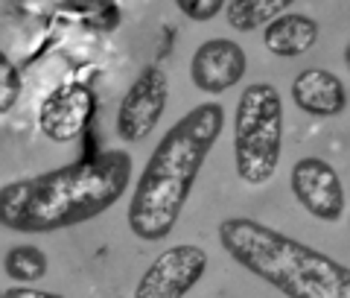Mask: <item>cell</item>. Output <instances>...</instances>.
Masks as SVG:
<instances>
[{"instance_id":"cell-1","label":"cell","mask_w":350,"mask_h":298,"mask_svg":"<svg viewBox=\"0 0 350 298\" xmlns=\"http://www.w3.org/2000/svg\"><path fill=\"white\" fill-rule=\"evenodd\" d=\"M129 182L131 156L126 149L9 182L0 187V225L18 234H53L91 223L120 202Z\"/></svg>"},{"instance_id":"cell-2","label":"cell","mask_w":350,"mask_h":298,"mask_svg":"<svg viewBox=\"0 0 350 298\" xmlns=\"http://www.w3.org/2000/svg\"><path fill=\"white\" fill-rule=\"evenodd\" d=\"M222 129V103L196 105L167 129V135L149 156L129 202V228L137 240L158 243L172 234Z\"/></svg>"},{"instance_id":"cell-3","label":"cell","mask_w":350,"mask_h":298,"mask_svg":"<svg viewBox=\"0 0 350 298\" xmlns=\"http://www.w3.org/2000/svg\"><path fill=\"white\" fill-rule=\"evenodd\" d=\"M219 246L286 298H350V266L251 216L222 219Z\"/></svg>"},{"instance_id":"cell-4","label":"cell","mask_w":350,"mask_h":298,"mask_svg":"<svg viewBox=\"0 0 350 298\" xmlns=\"http://www.w3.org/2000/svg\"><path fill=\"white\" fill-rule=\"evenodd\" d=\"M283 156V99L271 82H251L234 114V170L245 184H266Z\"/></svg>"},{"instance_id":"cell-5","label":"cell","mask_w":350,"mask_h":298,"mask_svg":"<svg viewBox=\"0 0 350 298\" xmlns=\"http://www.w3.org/2000/svg\"><path fill=\"white\" fill-rule=\"evenodd\" d=\"M170 103V76L158 64H146L135 76L131 88L123 94L117 105V138L126 143H137L149 138L155 126L161 123L163 112Z\"/></svg>"},{"instance_id":"cell-6","label":"cell","mask_w":350,"mask_h":298,"mask_svg":"<svg viewBox=\"0 0 350 298\" xmlns=\"http://www.w3.org/2000/svg\"><path fill=\"white\" fill-rule=\"evenodd\" d=\"M207 251L193 243L170 246L149 263L135 286V298H184L207 272Z\"/></svg>"},{"instance_id":"cell-7","label":"cell","mask_w":350,"mask_h":298,"mask_svg":"<svg viewBox=\"0 0 350 298\" xmlns=\"http://www.w3.org/2000/svg\"><path fill=\"white\" fill-rule=\"evenodd\" d=\"M289 184L298 205L315 219L338 223L345 216L347 196H345L342 179H338V173L330 161H324L319 156L295 161V167L289 173Z\"/></svg>"},{"instance_id":"cell-8","label":"cell","mask_w":350,"mask_h":298,"mask_svg":"<svg viewBox=\"0 0 350 298\" xmlns=\"http://www.w3.org/2000/svg\"><path fill=\"white\" fill-rule=\"evenodd\" d=\"M96 114V94L85 82H64L44 97L38 129L53 143H73Z\"/></svg>"},{"instance_id":"cell-9","label":"cell","mask_w":350,"mask_h":298,"mask_svg":"<svg viewBox=\"0 0 350 298\" xmlns=\"http://www.w3.org/2000/svg\"><path fill=\"white\" fill-rule=\"evenodd\" d=\"M248 71L245 50L231 38H207L190 59V79L204 94H225L243 82Z\"/></svg>"},{"instance_id":"cell-10","label":"cell","mask_w":350,"mask_h":298,"mask_svg":"<svg viewBox=\"0 0 350 298\" xmlns=\"http://www.w3.org/2000/svg\"><path fill=\"white\" fill-rule=\"evenodd\" d=\"M292 103L310 117H338L347 108V88L333 71L306 68L292 79Z\"/></svg>"},{"instance_id":"cell-11","label":"cell","mask_w":350,"mask_h":298,"mask_svg":"<svg viewBox=\"0 0 350 298\" xmlns=\"http://www.w3.org/2000/svg\"><path fill=\"white\" fill-rule=\"evenodd\" d=\"M319 41V21L301 12H286L275 18L262 29V44L269 53H275L280 59H295L304 56L306 50L315 47Z\"/></svg>"},{"instance_id":"cell-12","label":"cell","mask_w":350,"mask_h":298,"mask_svg":"<svg viewBox=\"0 0 350 298\" xmlns=\"http://www.w3.org/2000/svg\"><path fill=\"white\" fill-rule=\"evenodd\" d=\"M289 0H231L225 3V18L228 24L239 32H254L266 29L271 21L289 12Z\"/></svg>"},{"instance_id":"cell-13","label":"cell","mask_w":350,"mask_h":298,"mask_svg":"<svg viewBox=\"0 0 350 298\" xmlns=\"http://www.w3.org/2000/svg\"><path fill=\"white\" fill-rule=\"evenodd\" d=\"M50 260L47 255L32 246V243H21V246H12L3 258V272L18 284H36L41 278H47Z\"/></svg>"},{"instance_id":"cell-14","label":"cell","mask_w":350,"mask_h":298,"mask_svg":"<svg viewBox=\"0 0 350 298\" xmlns=\"http://www.w3.org/2000/svg\"><path fill=\"white\" fill-rule=\"evenodd\" d=\"M62 9L76 15L85 27H91L96 32H114L123 24V12H120L117 3H64Z\"/></svg>"},{"instance_id":"cell-15","label":"cell","mask_w":350,"mask_h":298,"mask_svg":"<svg viewBox=\"0 0 350 298\" xmlns=\"http://www.w3.org/2000/svg\"><path fill=\"white\" fill-rule=\"evenodd\" d=\"M21 88H24V76L21 68L0 50V114H9L21 97Z\"/></svg>"},{"instance_id":"cell-16","label":"cell","mask_w":350,"mask_h":298,"mask_svg":"<svg viewBox=\"0 0 350 298\" xmlns=\"http://www.w3.org/2000/svg\"><path fill=\"white\" fill-rule=\"evenodd\" d=\"M178 12L187 15L196 24H204V21H213L219 12H225L222 0H178Z\"/></svg>"},{"instance_id":"cell-17","label":"cell","mask_w":350,"mask_h":298,"mask_svg":"<svg viewBox=\"0 0 350 298\" xmlns=\"http://www.w3.org/2000/svg\"><path fill=\"white\" fill-rule=\"evenodd\" d=\"M3 298H64V295L62 293L36 290V286H27V284H18V286H9V290H3Z\"/></svg>"},{"instance_id":"cell-18","label":"cell","mask_w":350,"mask_h":298,"mask_svg":"<svg viewBox=\"0 0 350 298\" xmlns=\"http://www.w3.org/2000/svg\"><path fill=\"white\" fill-rule=\"evenodd\" d=\"M0 298H3V290H0Z\"/></svg>"}]
</instances>
